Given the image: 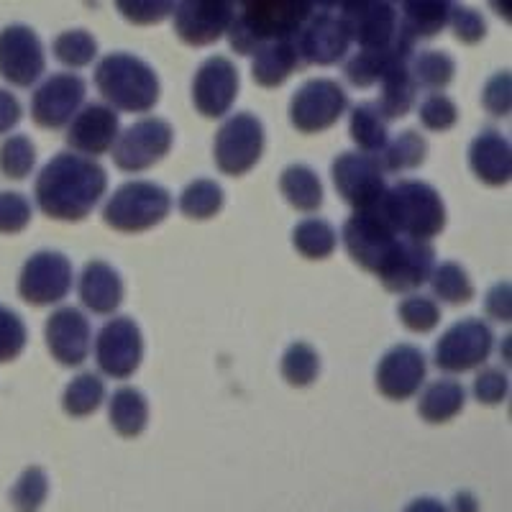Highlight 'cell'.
<instances>
[{
    "mask_svg": "<svg viewBox=\"0 0 512 512\" xmlns=\"http://www.w3.org/2000/svg\"><path fill=\"white\" fill-rule=\"evenodd\" d=\"M456 0H405L402 3L400 31L408 39H433L451 21Z\"/></svg>",
    "mask_w": 512,
    "mask_h": 512,
    "instance_id": "26",
    "label": "cell"
},
{
    "mask_svg": "<svg viewBox=\"0 0 512 512\" xmlns=\"http://www.w3.org/2000/svg\"><path fill=\"white\" fill-rule=\"evenodd\" d=\"M26 346V326L13 310L0 305V364L16 359Z\"/></svg>",
    "mask_w": 512,
    "mask_h": 512,
    "instance_id": "47",
    "label": "cell"
},
{
    "mask_svg": "<svg viewBox=\"0 0 512 512\" xmlns=\"http://www.w3.org/2000/svg\"><path fill=\"white\" fill-rule=\"evenodd\" d=\"M469 164H472L474 175L487 185H507L512 172L510 144L497 131H484L469 149Z\"/></svg>",
    "mask_w": 512,
    "mask_h": 512,
    "instance_id": "25",
    "label": "cell"
},
{
    "mask_svg": "<svg viewBox=\"0 0 512 512\" xmlns=\"http://www.w3.org/2000/svg\"><path fill=\"white\" fill-rule=\"evenodd\" d=\"M264 152V126L251 113H236L216 136V164L223 175H246Z\"/></svg>",
    "mask_w": 512,
    "mask_h": 512,
    "instance_id": "7",
    "label": "cell"
},
{
    "mask_svg": "<svg viewBox=\"0 0 512 512\" xmlns=\"http://www.w3.org/2000/svg\"><path fill=\"white\" fill-rule=\"evenodd\" d=\"M359 3H364V0H315V6L323 8V11H336L338 16L351 11V8H356Z\"/></svg>",
    "mask_w": 512,
    "mask_h": 512,
    "instance_id": "56",
    "label": "cell"
},
{
    "mask_svg": "<svg viewBox=\"0 0 512 512\" xmlns=\"http://www.w3.org/2000/svg\"><path fill=\"white\" fill-rule=\"evenodd\" d=\"M88 85L80 75L59 72L49 77L31 98V118L41 128H62L77 116L80 105L85 103Z\"/></svg>",
    "mask_w": 512,
    "mask_h": 512,
    "instance_id": "17",
    "label": "cell"
},
{
    "mask_svg": "<svg viewBox=\"0 0 512 512\" xmlns=\"http://www.w3.org/2000/svg\"><path fill=\"white\" fill-rule=\"evenodd\" d=\"M482 103L492 116H507L510 113V75L507 72H500V75L487 82Z\"/></svg>",
    "mask_w": 512,
    "mask_h": 512,
    "instance_id": "51",
    "label": "cell"
},
{
    "mask_svg": "<svg viewBox=\"0 0 512 512\" xmlns=\"http://www.w3.org/2000/svg\"><path fill=\"white\" fill-rule=\"evenodd\" d=\"M341 18L359 49H390L395 44L415 47V41L400 31V13L390 0H364L351 11L341 13Z\"/></svg>",
    "mask_w": 512,
    "mask_h": 512,
    "instance_id": "14",
    "label": "cell"
},
{
    "mask_svg": "<svg viewBox=\"0 0 512 512\" xmlns=\"http://www.w3.org/2000/svg\"><path fill=\"white\" fill-rule=\"evenodd\" d=\"M448 26L454 29L456 39L464 41V44H477V41H482L484 34H487V24H484L482 13L466 6L454 8Z\"/></svg>",
    "mask_w": 512,
    "mask_h": 512,
    "instance_id": "49",
    "label": "cell"
},
{
    "mask_svg": "<svg viewBox=\"0 0 512 512\" xmlns=\"http://www.w3.org/2000/svg\"><path fill=\"white\" fill-rule=\"evenodd\" d=\"M144 356V341L134 320L121 318L108 320L95 341V361L100 372L113 379H128L139 369Z\"/></svg>",
    "mask_w": 512,
    "mask_h": 512,
    "instance_id": "16",
    "label": "cell"
},
{
    "mask_svg": "<svg viewBox=\"0 0 512 512\" xmlns=\"http://www.w3.org/2000/svg\"><path fill=\"white\" fill-rule=\"evenodd\" d=\"M413 44H395L390 49H361L346 64V80L356 88H372L400 59L413 57Z\"/></svg>",
    "mask_w": 512,
    "mask_h": 512,
    "instance_id": "28",
    "label": "cell"
},
{
    "mask_svg": "<svg viewBox=\"0 0 512 512\" xmlns=\"http://www.w3.org/2000/svg\"><path fill=\"white\" fill-rule=\"evenodd\" d=\"M36 164V149L29 136L16 134L0 146V172L8 180H26Z\"/></svg>",
    "mask_w": 512,
    "mask_h": 512,
    "instance_id": "42",
    "label": "cell"
},
{
    "mask_svg": "<svg viewBox=\"0 0 512 512\" xmlns=\"http://www.w3.org/2000/svg\"><path fill=\"white\" fill-rule=\"evenodd\" d=\"M425 356L415 346L400 344L384 354L377 367V387L390 400H408L425 382Z\"/></svg>",
    "mask_w": 512,
    "mask_h": 512,
    "instance_id": "22",
    "label": "cell"
},
{
    "mask_svg": "<svg viewBox=\"0 0 512 512\" xmlns=\"http://www.w3.org/2000/svg\"><path fill=\"white\" fill-rule=\"evenodd\" d=\"M239 95V72L226 57H210L192 82V100L205 118H221L236 103Z\"/></svg>",
    "mask_w": 512,
    "mask_h": 512,
    "instance_id": "19",
    "label": "cell"
},
{
    "mask_svg": "<svg viewBox=\"0 0 512 512\" xmlns=\"http://www.w3.org/2000/svg\"><path fill=\"white\" fill-rule=\"evenodd\" d=\"M47 70L44 47L34 29L24 24L0 31V77L16 88H31Z\"/></svg>",
    "mask_w": 512,
    "mask_h": 512,
    "instance_id": "13",
    "label": "cell"
},
{
    "mask_svg": "<svg viewBox=\"0 0 512 512\" xmlns=\"http://www.w3.org/2000/svg\"><path fill=\"white\" fill-rule=\"evenodd\" d=\"M351 139L359 144L361 152L379 157L390 136H387V121L377 111V105L361 103L359 108H354V113H351Z\"/></svg>",
    "mask_w": 512,
    "mask_h": 512,
    "instance_id": "34",
    "label": "cell"
},
{
    "mask_svg": "<svg viewBox=\"0 0 512 512\" xmlns=\"http://www.w3.org/2000/svg\"><path fill=\"white\" fill-rule=\"evenodd\" d=\"M292 244L305 259H326L336 251V231L331 228V223L320 221V218H308L292 233Z\"/></svg>",
    "mask_w": 512,
    "mask_h": 512,
    "instance_id": "37",
    "label": "cell"
},
{
    "mask_svg": "<svg viewBox=\"0 0 512 512\" xmlns=\"http://www.w3.org/2000/svg\"><path fill=\"white\" fill-rule=\"evenodd\" d=\"M487 313L495 320H510V285H497L487 295Z\"/></svg>",
    "mask_w": 512,
    "mask_h": 512,
    "instance_id": "52",
    "label": "cell"
},
{
    "mask_svg": "<svg viewBox=\"0 0 512 512\" xmlns=\"http://www.w3.org/2000/svg\"><path fill=\"white\" fill-rule=\"evenodd\" d=\"M175 31L190 47H208L231 29L236 18L233 0H180L175 3Z\"/></svg>",
    "mask_w": 512,
    "mask_h": 512,
    "instance_id": "15",
    "label": "cell"
},
{
    "mask_svg": "<svg viewBox=\"0 0 512 512\" xmlns=\"http://www.w3.org/2000/svg\"><path fill=\"white\" fill-rule=\"evenodd\" d=\"M282 195L292 208L303 210V213H313L323 205V187H320L318 175L305 164H292L282 172Z\"/></svg>",
    "mask_w": 512,
    "mask_h": 512,
    "instance_id": "32",
    "label": "cell"
},
{
    "mask_svg": "<svg viewBox=\"0 0 512 512\" xmlns=\"http://www.w3.org/2000/svg\"><path fill=\"white\" fill-rule=\"evenodd\" d=\"M21 121V105L8 90H0V136L8 134Z\"/></svg>",
    "mask_w": 512,
    "mask_h": 512,
    "instance_id": "53",
    "label": "cell"
},
{
    "mask_svg": "<svg viewBox=\"0 0 512 512\" xmlns=\"http://www.w3.org/2000/svg\"><path fill=\"white\" fill-rule=\"evenodd\" d=\"M495 336L479 318H466L448 328L436 344V367L443 372H472L492 354Z\"/></svg>",
    "mask_w": 512,
    "mask_h": 512,
    "instance_id": "10",
    "label": "cell"
},
{
    "mask_svg": "<svg viewBox=\"0 0 512 512\" xmlns=\"http://www.w3.org/2000/svg\"><path fill=\"white\" fill-rule=\"evenodd\" d=\"M116 8L128 24L154 26L172 16L175 0H116Z\"/></svg>",
    "mask_w": 512,
    "mask_h": 512,
    "instance_id": "44",
    "label": "cell"
},
{
    "mask_svg": "<svg viewBox=\"0 0 512 512\" xmlns=\"http://www.w3.org/2000/svg\"><path fill=\"white\" fill-rule=\"evenodd\" d=\"M474 395L484 405H497L507 397V377L497 369H484L474 379Z\"/></svg>",
    "mask_w": 512,
    "mask_h": 512,
    "instance_id": "50",
    "label": "cell"
},
{
    "mask_svg": "<svg viewBox=\"0 0 512 512\" xmlns=\"http://www.w3.org/2000/svg\"><path fill=\"white\" fill-rule=\"evenodd\" d=\"M402 239L405 236H400L390 223L384 221L377 208L356 210L344 226V244L351 259L374 274L387 264Z\"/></svg>",
    "mask_w": 512,
    "mask_h": 512,
    "instance_id": "6",
    "label": "cell"
},
{
    "mask_svg": "<svg viewBox=\"0 0 512 512\" xmlns=\"http://www.w3.org/2000/svg\"><path fill=\"white\" fill-rule=\"evenodd\" d=\"M295 47L300 59L305 64H320V67H328V64H336L346 57L351 47V36L346 29L344 18L333 16V13H313V16L305 21V26L297 31Z\"/></svg>",
    "mask_w": 512,
    "mask_h": 512,
    "instance_id": "18",
    "label": "cell"
},
{
    "mask_svg": "<svg viewBox=\"0 0 512 512\" xmlns=\"http://www.w3.org/2000/svg\"><path fill=\"white\" fill-rule=\"evenodd\" d=\"M49 497V477L41 466H29L11 489V505L16 512H41Z\"/></svg>",
    "mask_w": 512,
    "mask_h": 512,
    "instance_id": "39",
    "label": "cell"
},
{
    "mask_svg": "<svg viewBox=\"0 0 512 512\" xmlns=\"http://www.w3.org/2000/svg\"><path fill=\"white\" fill-rule=\"evenodd\" d=\"M431 282H433V292H436L443 303L448 305L469 303V300L474 297V285L472 280H469V274L454 262H446L438 269H433Z\"/></svg>",
    "mask_w": 512,
    "mask_h": 512,
    "instance_id": "40",
    "label": "cell"
},
{
    "mask_svg": "<svg viewBox=\"0 0 512 512\" xmlns=\"http://www.w3.org/2000/svg\"><path fill=\"white\" fill-rule=\"evenodd\" d=\"M390 3H400V6H402V3H405V0H390Z\"/></svg>",
    "mask_w": 512,
    "mask_h": 512,
    "instance_id": "58",
    "label": "cell"
},
{
    "mask_svg": "<svg viewBox=\"0 0 512 512\" xmlns=\"http://www.w3.org/2000/svg\"><path fill=\"white\" fill-rule=\"evenodd\" d=\"M175 141V131L162 118H144L118 134L113 144V162L123 172H144L167 157Z\"/></svg>",
    "mask_w": 512,
    "mask_h": 512,
    "instance_id": "9",
    "label": "cell"
},
{
    "mask_svg": "<svg viewBox=\"0 0 512 512\" xmlns=\"http://www.w3.org/2000/svg\"><path fill=\"white\" fill-rule=\"evenodd\" d=\"M448 512H479V502L472 492H459L454 495V502H451V510Z\"/></svg>",
    "mask_w": 512,
    "mask_h": 512,
    "instance_id": "55",
    "label": "cell"
},
{
    "mask_svg": "<svg viewBox=\"0 0 512 512\" xmlns=\"http://www.w3.org/2000/svg\"><path fill=\"white\" fill-rule=\"evenodd\" d=\"M95 85L113 108L126 113L152 111L159 100V80L144 59L134 54H108L95 70Z\"/></svg>",
    "mask_w": 512,
    "mask_h": 512,
    "instance_id": "4",
    "label": "cell"
},
{
    "mask_svg": "<svg viewBox=\"0 0 512 512\" xmlns=\"http://www.w3.org/2000/svg\"><path fill=\"white\" fill-rule=\"evenodd\" d=\"M223 208V190L213 180H198L185 187L180 198V210L192 221H208Z\"/></svg>",
    "mask_w": 512,
    "mask_h": 512,
    "instance_id": "38",
    "label": "cell"
},
{
    "mask_svg": "<svg viewBox=\"0 0 512 512\" xmlns=\"http://www.w3.org/2000/svg\"><path fill=\"white\" fill-rule=\"evenodd\" d=\"M454 72V59L443 52H436V49L420 52L410 64V77H413L415 88L423 90H443L448 82L454 80Z\"/></svg>",
    "mask_w": 512,
    "mask_h": 512,
    "instance_id": "35",
    "label": "cell"
},
{
    "mask_svg": "<svg viewBox=\"0 0 512 512\" xmlns=\"http://www.w3.org/2000/svg\"><path fill=\"white\" fill-rule=\"evenodd\" d=\"M72 290V264L59 251H39L24 264V272L18 277V295L29 305L62 303Z\"/></svg>",
    "mask_w": 512,
    "mask_h": 512,
    "instance_id": "11",
    "label": "cell"
},
{
    "mask_svg": "<svg viewBox=\"0 0 512 512\" xmlns=\"http://www.w3.org/2000/svg\"><path fill=\"white\" fill-rule=\"evenodd\" d=\"M172 210V198L154 182H128L118 187L103 210V221L121 233H141L162 223Z\"/></svg>",
    "mask_w": 512,
    "mask_h": 512,
    "instance_id": "5",
    "label": "cell"
},
{
    "mask_svg": "<svg viewBox=\"0 0 512 512\" xmlns=\"http://www.w3.org/2000/svg\"><path fill=\"white\" fill-rule=\"evenodd\" d=\"M466 392L456 379H438L428 384L418 402V413L425 423H448L464 410Z\"/></svg>",
    "mask_w": 512,
    "mask_h": 512,
    "instance_id": "30",
    "label": "cell"
},
{
    "mask_svg": "<svg viewBox=\"0 0 512 512\" xmlns=\"http://www.w3.org/2000/svg\"><path fill=\"white\" fill-rule=\"evenodd\" d=\"M433 264H436V251L428 241L402 239L395 254L377 272V277L387 290L410 292L431 280Z\"/></svg>",
    "mask_w": 512,
    "mask_h": 512,
    "instance_id": "20",
    "label": "cell"
},
{
    "mask_svg": "<svg viewBox=\"0 0 512 512\" xmlns=\"http://www.w3.org/2000/svg\"><path fill=\"white\" fill-rule=\"evenodd\" d=\"M349 108V98L333 80H310L297 90L290 105L292 126L300 134H320L331 128Z\"/></svg>",
    "mask_w": 512,
    "mask_h": 512,
    "instance_id": "12",
    "label": "cell"
},
{
    "mask_svg": "<svg viewBox=\"0 0 512 512\" xmlns=\"http://www.w3.org/2000/svg\"><path fill=\"white\" fill-rule=\"evenodd\" d=\"M105 384L98 374H80L67 384L62 397V408L70 418H88L103 405Z\"/></svg>",
    "mask_w": 512,
    "mask_h": 512,
    "instance_id": "33",
    "label": "cell"
},
{
    "mask_svg": "<svg viewBox=\"0 0 512 512\" xmlns=\"http://www.w3.org/2000/svg\"><path fill=\"white\" fill-rule=\"evenodd\" d=\"M374 208L405 239L431 241L446 226V208L441 203V195L425 182L405 180L384 190Z\"/></svg>",
    "mask_w": 512,
    "mask_h": 512,
    "instance_id": "3",
    "label": "cell"
},
{
    "mask_svg": "<svg viewBox=\"0 0 512 512\" xmlns=\"http://www.w3.org/2000/svg\"><path fill=\"white\" fill-rule=\"evenodd\" d=\"M400 320L410 331L415 333H428L438 326V320H441V310H438L436 300L423 295H410L405 297L400 303Z\"/></svg>",
    "mask_w": 512,
    "mask_h": 512,
    "instance_id": "45",
    "label": "cell"
},
{
    "mask_svg": "<svg viewBox=\"0 0 512 512\" xmlns=\"http://www.w3.org/2000/svg\"><path fill=\"white\" fill-rule=\"evenodd\" d=\"M418 116L428 131H448L459 118V111H456L454 100L446 98L443 93H433L420 103Z\"/></svg>",
    "mask_w": 512,
    "mask_h": 512,
    "instance_id": "46",
    "label": "cell"
},
{
    "mask_svg": "<svg viewBox=\"0 0 512 512\" xmlns=\"http://www.w3.org/2000/svg\"><path fill=\"white\" fill-rule=\"evenodd\" d=\"M108 175L93 157L57 154L36 180V205L54 221H82L103 200Z\"/></svg>",
    "mask_w": 512,
    "mask_h": 512,
    "instance_id": "1",
    "label": "cell"
},
{
    "mask_svg": "<svg viewBox=\"0 0 512 512\" xmlns=\"http://www.w3.org/2000/svg\"><path fill=\"white\" fill-rule=\"evenodd\" d=\"M118 139V116L108 105H88L70 121L67 144L82 157L111 152Z\"/></svg>",
    "mask_w": 512,
    "mask_h": 512,
    "instance_id": "23",
    "label": "cell"
},
{
    "mask_svg": "<svg viewBox=\"0 0 512 512\" xmlns=\"http://www.w3.org/2000/svg\"><path fill=\"white\" fill-rule=\"evenodd\" d=\"M233 3H236V6H246L249 0H233Z\"/></svg>",
    "mask_w": 512,
    "mask_h": 512,
    "instance_id": "57",
    "label": "cell"
},
{
    "mask_svg": "<svg viewBox=\"0 0 512 512\" xmlns=\"http://www.w3.org/2000/svg\"><path fill=\"white\" fill-rule=\"evenodd\" d=\"M402 512H448V507L441 500H436V497H415L413 502L405 505Z\"/></svg>",
    "mask_w": 512,
    "mask_h": 512,
    "instance_id": "54",
    "label": "cell"
},
{
    "mask_svg": "<svg viewBox=\"0 0 512 512\" xmlns=\"http://www.w3.org/2000/svg\"><path fill=\"white\" fill-rule=\"evenodd\" d=\"M47 346L62 367H80L93 349L88 318L77 308H62L47 320Z\"/></svg>",
    "mask_w": 512,
    "mask_h": 512,
    "instance_id": "21",
    "label": "cell"
},
{
    "mask_svg": "<svg viewBox=\"0 0 512 512\" xmlns=\"http://www.w3.org/2000/svg\"><path fill=\"white\" fill-rule=\"evenodd\" d=\"M80 300L95 315H113L123 303V282L105 262H90L82 269Z\"/></svg>",
    "mask_w": 512,
    "mask_h": 512,
    "instance_id": "24",
    "label": "cell"
},
{
    "mask_svg": "<svg viewBox=\"0 0 512 512\" xmlns=\"http://www.w3.org/2000/svg\"><path fill=\"white\" fill-rule=\"evenodd\" d=\"M333 185L354 210L374 208L387 190L382 162L367 152L341 154L333 162Z\"/></svg>",
    "mask_w": 512,
    "mask_h": 512,
    "instance_id": "8",
    "label": "cell"
},
{
    "mask_svg": "<svg viewBox=\"0 0 512 512\" xmlns=\"http://www.w3.org/2000/svg\"><path fill=\"white\" fill-rule=\"evenodd\" d=\"M320 369L318 354H315L313 346L308 344H292L285 351V359H282V377L292 384V387H308L315 382Z\"/></svg>",
    "mask_w": 512,
    "mask_h": 512,
    "instance_id": "43",
    "label": "cell"
},
{
    "mask_svg": "<svg viewBox=\"0 0 512 512\" xmlns=\"http://www.w3.org/2000/svg\"><path fill=\"white\" fill-rule=\"evenodd\" d=\"M31 223V203L21 192H0V233H21Z\"/></svg>",
    "mask_w": 512,
    "mask_h": 512,
    "instance_id": "48",
    "label": "cell"
},
{
    "mask_svg": "<svg viewBox=\"0 0 512 512\" xmlns=\"http://www.w3.org/2000/svg\"><path fill=\"white\" fill-rule=\"evenodd\" d=\"M379 85H382V93H379V100L374 105L384 116V121L402 118L413 108L418 88H415L413 77H410V59H400V62L392 64L390 70L382 75Z\"/></svg>",
    "mask_w": 512,
    "mask_h": 512,
    "instance_id": "29",
    "label": "cell"
},
{
    "mask_svg": "<svg viewBox=\"0 0 512 512\" xmlns=\"http://www.w3.org/2000/svg\"><path fill=\"white\" fill-rule=\"evenodd\" d=\"M54 57L67 64V67H72V70H80V67H88L98 57V41L85 29L64 31L54 39Z\"/></svg>",
    "mask_w": 512,
    "mask_h": 512,
    "instance_id": "41",
    "label": "cell"
},
{
    "mask_svg": "<svg viewBox=\"0 0 512 512\" xmlns=\"http://www.w3.org/2000/svg\"><path fill=\"white\" fill-rule=\"evenodd\" d=\"M300 54H297L295 39H277L267 41L254 52V67H251V75L254 80L262 85V88H277L292 72H297L300 67Z\"/></svg>",
    "mask_w": 512,
    "mask_h": 512,
    "instance_id": "27",
    "label": "cell"
},
{
    "mask_svg": "<svg viewBox=\"0 0 512 512\" xmlns=\"http://www.w3.org/2000/svg\"><path fill=\"white\" fill-rule=\"evenodd\" d=\"M315 8V0H249L226 34L236 52L254 54L267 41L295 39Z\"/></svg>",
    "mask_w": 512,
    "mask_h": 512,
    "instance_id": "2",
    "label": "cell"
},
{
    "mask_svg": "<svg viewBox=\"0 0 512 512\" xmlns=\"http://www.w3.org/2000/svg\"><path fill=\"white\" fill-rule=\"evenodd\" d=\"M108 415L118 436L136 438L146 431V423H149V402L134 387H121L113 392Z\"/></svg>",
    "mask_w": 512,
    "mask_h": 512,
    "instance_id": "31",
    "label": "cell"
},
{
    "mask_svg": "<svg viewBox=\"0 0 512 512\" xmlns=\"http://www.w3.org/2000/svg\"><path fill=\"white\" fill-rule=\"evenodd\" d=\"M428 144L418 131H402L395 141H387L382 149L384 172H405L423 164Z\"/></svg>",
    "mask_w": 512,
    "mask_h": 512,
    "instance_id": "36",
    "label": "cell"
}]
</instances>
